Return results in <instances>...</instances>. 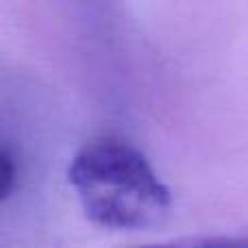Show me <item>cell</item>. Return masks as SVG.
I'll return each instance as SVG.
<instances>
[{"label":"cell","instance_id":"obj_2","mask_svg":"<svg viewBox=\"0 0 248 248\" xmlns=\"http://www.w3.org/2000/svg\"><path fill=\"white\" fill-rule=\"evenodd\" d=\"M137 248H248V235H194Z\"/></svg>","mask_w":248,"mask_h":248},{"label":"cell","instance_id":"obj_1","mask_svg":"<svg viewBox=\"0 0 248 248\" xmlns=\"http://www.w3.org/2000/svg\"><path fill=\"white\" fill-rule=\"evenodd\" d=\"M85 218L113 231H140L159 224L172 207L170 187L133 144L118 137L90 140L65 170Z\"/></svg>","mask_w":248,"mask_h":248},{"label":"cell","instance_id":"obj_3","mask_svg":"<svg viewBox=\"0 0 248 248\" xmlns=\"http://www.w3.org/2000/svg\"><path fill=\"white\" fill-rule=\"evenodd\" d=\"M17 183V163L7 148L0 146V202L13 194Z\"/></svg>","mask_w":248,"mask_h":248}]
</instances>
